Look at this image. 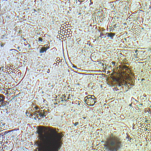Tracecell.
<instances>
[{
    "label": "cell",
    "mask_w": 151,
    "mask_h": 151,
    "mask_svg": "<svg viewBox=\"0 0 151 151\" xmlns=\"http://www.w3.org/2000/svg\"><path fill=\"white\" fill-rule=\"evenodd\" d=\"M107 80L111 86H127L134 83V77L129 67L120 65L113 70Z\"/></svg>",
    "instance_id": "obj_1"
},
{
    "label": "cell",
    "mask_w": 151,
    "mask_h": 151,
    "mask_svg": "<svg viewBox=\"0 0 151 151\" xmlns=\"http://www.w3.org/2000/svg\"><path fill=\"white\" fill-rule=\"evenodd\" d=\"M70 31V28H68V26H64V28H62L61 30V35H62L63 37H65L68 35V33Z\"/></svg>",
    "instance_id": "obj_3"
},
{
    "label": "cell",
    "mask_w": 151,
    "mask_h": 151,
    "mask_svg": "<svg viewBox=\"0 0 151 151\" xmlns=\"http://www.w3.org/2000/svg\"><path fill=\"white\" fill-rule=\"evenodd\" d=\"M137 132L139 136L146 141L151 140V116L141 117L137 123Z\"/></svg>",
    "instance_id": "obj_2"
},
{
    "label": "cell",
    "mask_w": 151,
    "mask_h": 151,
    "mask_svg": "<svg viewBox=\"0 0 151 151\" xmlns=\"http://www.w3.org/2000/svg\"><path fill=\"white\" fill-rule=\"evenodd\" d=\"M86 102L89 105H93L96 102V99L92 96H89L86 99Z\"/></svg>",
    "instance_id": "obj_4"
},
{
    "label": "cell",
    "mask_w": 151,
    "mask_h": 151,
    "mask_svg": "<svg viewBox=\"0 0 151 151\" xmlns=\"http://www.w3.org/2000/svg\"><path fill=\"white\" fill-rule=\"evenodd\" d=\"M2 139H1V136H0V150H1V146H2Z\"/></svg>",
    "instance_id": "obj_5"
}]
</instances>
